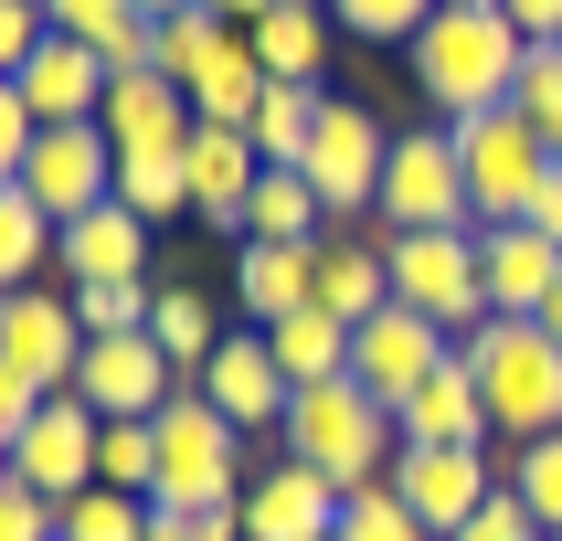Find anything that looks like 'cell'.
Here are the masks:
<instances>
[{"label": "cell", "instance_id": "25", "mask_svg": "<svg viewBox=\"0 0 562 541\" xmlns=\"http://www.w3.org/2000/svg\"><path fill=\"white\" fill-rule=\"evenodd\" d=\"M393 425H404V446H488V393H477L468 361H446V372L425 382Z\"/></svg>", "mask_w": 562, "mask_h": 541}, {"label": "cell", "instance_id": "26", "mask_svg": "<svg viewBox=\"0 0 562 541\" xmlns=\"http://www.w3.org/2000/svg\"><path fill=\"white\" fill-rule=\"evenodd\" d=\"M318 308L350 318V329L393 308V266H382V245H318Z\"/></svg>", "mask_w": 562, "mask_h": 541}, {"label": "cell", "instance_id": "14", "mask_svg": "<svg viewBox=\"0 0 562 541\" xmlns=\"http://www.w3.org/2000/svg\"><path fill=\"white\" fill-rule=\"evenodd\" d=\"M95 446H106V414H95L86 393H54V404L22 425V446H11V477L43 488V499H75V488H95Z\"/></svg>", "mask_w": 562, "mask_h": 541}, {"label": "cell", "instance_id": "40", "mask_svg": "<svg viewBox=\"0 0 562 541\" xmlns=\"http://www.w3.org/2000/svg\"><path fill=\"white\" fill-rule=\"evenodd\" d=\"M54 43V11L43 0H0V86H22V64Z\"/></svg>", "mask_w": 562, "mask_h": 541}, {"label": "cell", "instance_id": "17", "mask_svg": "<svg viewBox=\"0 0 562 541\" xmlns=\"http://www.w3.org/2000/svg\"><path fill=\"white\" fill-rule=\"evenodd\" d=\"M477 277H488V318H541L562 286V245L531 223H477Z\"/></svg>", "mask_w": 562, "mask_h": 541}, {"label": "cell", "instance_id": "27", "mask_svg": "<svg viewBox=\"0 0 562 541\" xmlns=\"http://www.w3.org/2000/svg\"><path fill=\"white\" fill-rule=\"evenodd\" d=\"M245 234L255 245H318L329 234V202L308 191V170H266L255 202H245Z\"/></svg>", "mask_w": 562, "mask_h": 541}, {"label": "cell", "instance_id": "45", "mask_svg": "<svg viewBox=\"0 0 562 541\" xmlns=\"http://www.w3.org/2000/svg\"><path fill=\"white\" fill-rule=\"evenodd\" d=\"M531 234H552V245H562V170L541 181V202H531Z\"/></svg>", "mask_w": 562, "mask_h": 541}, {"label": "cell", "instance_id": "13", "mask_svg": "<svg viewBox=\"0 0 562 541\" xmlns=\"http://www.w3.org/2000/svg\"><path fill=\"white\" fill-rule=\"evenodd\" d=\"M0 361L32 382V393H75V361H86V318L64 286H22L0 297Z\"/></svg>", "mask_w": 562, "mask_h": 541}, {"label": "cell", "instance_id": "36", "mask_svg": "<svg viewBox=\"0 0 562 541\" xmlns=\"http://www.w3.org/2000/svg\"><path fill=\"white\" fill-rule=\"evenodd\" d=\"M436 11H446V0H329V22H340L350 43H414Z\"/></svg>", "mask_w": 562, "mask_h": 541}, {"label": "cell", "instance_id": "4", "mask_svg": "<svg viewBox=\"0 0 562 541\" xmlns=\"http://www.w3.org/2000/svg\"><path fill=\"white\" fill-rule=\"evenodd\" d=\"M223 499H245V425H223L181 382L159 404V488H149V509H223Z\"/></svg>", "mask_w": 562, "mask_h": 541}, {"label": "cell", "instance_id": "18", "mask_svg": "<svg viewBox=\"0 0 562 541\" xmlns=\"http://www.w3.org/2000/svg\"><path fill=\"white\" fill-rule=\"evenodd\" d=\"M318 245H255V234L234 245V308H245V329H277V318L318 308Z\"/></svg>", "mask_w": 562, "mask_h": 541}, {"label": "cell", "instance_id": "50", "mask_svg": "<svg viewBox=\"0 0 562 541\" xmlns=\"http://www.w3.org/2000/svg\"><path fill=\"white\" fill-rule=\"evenodd\" d=\"M0 467H11V436H0Z\"/></svg>", "mask_w": 562, "mask_h": 541}, {"label": "cell", "instance_id": "24", "mask_svg": "<svg viewBox=\"0 0 562 541\" xmlns=\"http://www.w3.org/2000/svg\"><path fill=\"white\" fill-rule=\"evenodd\" d=\"M266 86H277V75L255 64V43H245V32H223V43L202 54V75H191L181 95H191V117H202V127H255Z\"/></svg>", "mask_w": 562, "mask_h": 541}, {"label": "cell", "instance_id": "32", "mask_svg": "<svg viewBox=\"0 0 562 541\" xmlns=\"http://www.w3.org/2000/svg\"><path fill=\"white\" fill-rule=\"evenodd\" d=\"M149 340L170 350V372H202V361H213L223 350V318H213V297H202V286H159V308H149Z\"/></svg>", "mask_w": 562, "mask_h": 541}, {"label": "cell", "instance_id": "15", "mask_svg": "<svg viewBox=\"0 0 562 541\" xmlns=\"http://www.w3.org/2000/svg\"><path fill=\"white\" fill-rule=\"evenodd\" d=\"M75 393H86L106 425H138V414H159L170 393H181V372H170V350H159L149 329H127V340H86Z\"/></svg>", "mask_w": 562, "mask_h": 541}, {"label": "cell", "instance_id": "8", "mask_svg": "<svg viewBox=\"0 0 562 541\" xmlns=\"http://www.w3.org/2000/svg\"><path fill=\"white\" fill-rule=\"evenodd\" d=\"M382 159H393V127H382L361 95H329L297 170H308V191L329 202V223H350V213H382Z\"/></svg>", "mask_w": 562, "mask_h": 541}, {"label": "cell", "instance_id": "12", "mask_svg": "<svg viewBox=\"0 0 562 541\" xmlns=\"http://www.w3.org/2000/svg\"><path fill=\"white\" fill-rule=\"evenodd\" d=\"M191 393H202L223 425H245V436H277L286 404H297V382H286V361L266 350V329H223V350L191 372Z\"/></svg>", "mask_w": 562, "mask_h": 541}, {"label": "cell", "instance_id": "2", "mask_svg": "<svg viewBox=\"0 0 562 541\" xmlns=\"http://www.w3.org/2000/svg\"><path fill=\"white\" fill-rule=\"evenodd\" d=\"M457 361L488 393V436H509V446L562 436V340L541 318H477L468 340H457Z\"/></svg>", "mask_w": 562, "mask_h": 541}, {"label": "cell", "instance_id": "11", "mask_svg": "<svg viewBox=\"0 0 562 541\" xmlns=\"http://www.w3.org/2000/svg\"><path fill=\"white\" fill-rule=\"evenodd\" d=\"M22 191L54 213V234H64L75 213L117 202V138H106L95 117H86V127H43V138H32V159H22Z\"/></svg>", "mask_w": 562, "mask_h": 541}, {"label": "cell", "instance_id": "42", "mask_svg": "<svg viewBox=\"0 0 562 541\" xmlns=\"http://www.w3.org/2000/svg\"><path fill=\"white\" fill-rule=\"evenodd\" d=\"M0 541H54V499L0 467Z\"/></svg>", "mask_w": 562, "mask_h": 541}, {"label": "cell", "instance_id": "10", "mask_svg": "<svg viewBox=\"0 0 562 541\" xmlns=\"http://www.w3.org/2000/svg\"><path fill=\"white\" fill-rule=\"evenodd\" d=\"M446 361H457V340H446L436 318H414V308H382V318L350 329V382H361L372 404H393V414H404Z\"/></svg>", "mask_w": 562, "mask_h": 541}, {"label": "cell", "instance_id": "39", "mask_svg": "<svg viewBox=\"0 0 562 541\" xmlns=\"http://www.w3.org/2000/svg\"><path fill=\"white\" fill-rule=\"evenodd\" d=\"M509 488L531 499V520H541V531H562V436H531V446H520Z\"/></svg>", "mask_w": 562, "mask_h": 541}, {"label": "cell", "instance_id": "37", "mask_svg": "<svg viewBox=\"0 0 562 541\" xmlns=\"http://www.w3.org/2000/svg\"><path fill=\"white\" fill-rule=\"evenodd\" d=\"M223 11H170V22H159V75H170V86H191V75H202V54H213L223 43Z\"/></svg>", "mask_w": 562, "mask_h": 541}, {"label": "cell", "instance_id": "22", "mask_svg": "<svg viewBox=\"0 0 562 541\" xmlns=\"http://www.w3.org/2000/svg\"><path fill=\"white\" fill-rule=\"evenodd\" d=\"M95 127L117 138V149H191V95L170 86V75H117L106 86V106H95Z\"/></svg>", "mask_w": 562, "mask_h": 541}, {"label": "cell", "instance_id": "44", "mask_svg": "<svg viewBox=\"0 0 562 541\" xmlns=\"http://www.w3.org/2000/svg\"><path fill=\"white\" fill-rule=\"evenodd\" d=\"M509 22H520V43H562V0H499Z\"/></svg>", "mask_w": 562, "mask_h": 541}, {"label": "cell", "instance_id": "41", "mask_svg": "<svg viewBox=\"0 0 562 541\" xmlns=\"http://www.w3.org/2000/svg\"><path fill=\"white\" fill-rule=\"evenodd\" d=\"M457 541H552V531H541V520H531V499H520V488L499 477V488H488V509H477Z\"/></svg>", "mask_w": 562, "mask_h": 541}, {"label": "cell", "instance_id": "29", "mask_svg": "<svg viewBox=\"0 0 562 541\" xmlns=\"http://www.w3.org/2000/svg\"><path fill=\"white\" fill-rule=\"evenodd\" d=\"M43 266H54V213H43L22 181H0V297L43 286Z\"/></svg>", "mask_w": 562, "mask_h": 541}, {"label": "cell", "instance_id": "9", "mask_svg": "<svg viewBox=\"0 0 562 541\" xmlns=\"http://www.w3.org/2000/svg\"><path fill=\"white\" fill-rule=\"evenodd\" d=\"M382 488H393V499H404V509H414V520H425L436 541H457V531L477 520V509H488L499 467H488V446H404Z\"/></svg>", "mask_w": 562, "mask_h": 541}, {"label": "cell", "instance_id": "46", "mask_svg": "<svg viewBox=\"0 0 562 541\" xmlns=\"http://www.w3.org/2000/svg\"><path fill=\"white\" fill-rule=\"evenodd\" d=\"M202 11H223V22L245 32V22H266V11H277V0H202Z\"/></svg>", "mask_w": 562, "mask_h": 541}, {"label": "cell", "instance_id": "23", "mask_svg": "<svg viewBox=\"0 0 562 541\" xmlns=\"http://www.w3.org/2000/svg\"><path fill=\"white\" fill-rule=\"evenodd\" d=\"M329 0H277L266 22H245V43H255V64L277 75V86H329Z\"/></svg>", "mask_w": 562, "mask_h": 541}, {"label": "cell", "instance_id": "6", "mask_svg": "<svg viewBox=\"0 0 562 541\" xmlns=\"http://www.w3.org/2000/svg\"><path fill=\"white\" fill-rule=\"evenodd\" d=\"M446 223H477L457 127H446V117L393 127V159H382V234H446Z\"/></svg>", "mask_w": 562, "mask_h": 541}, {"label": "cell", "instance_id": "19", "mask_svg": "<svg viewBox=\"0 0 562 541\" xmlns=\"http://www.w3.org/2000/svg\"><path fill=\"white\" fill-rule=\"evenodd\" d=\"M106 86H117V64L95 54V43H75V32H54V43L22 64V95H32L43 127H86L95 106H106Z\"/></svg>", "mask_w": 562, "mask_h": 541}, {"label": "cell", "instance_id": "38", "mask_svg": "<svg viewBox=\"0 0 562 541\" xmlns=\"http://www.w3.org/2000/svg\"><path fill=\"white\" fill-rule=\"evenodd\" d=\"M340 541H436L425 520H414L393 488H350V509H340Z\"/></svg>", "mask_w": 562, "mask_h": 541}, {"label": "cell", "instance_id": "7", "mask_svg": "<svg viewBox=\"0 0 562 541\" xmlns=\"http://www.w3.org/2000/svg\"><path fill=\"white\" fill-rule=\"evenodd\" d=\"M457 159H468V202H477V223H531L541 181L562 170L552 138H541L520 106H488V117H468V127H457Z\"/></svg>", "mask_w": 562, "mask_h": 541}, {"label": "cell", "instance_id": "43", "mask_svg": "<svg viewBox=\"0 0 562 541\" xmlns=\"http://www.w3.org/2000/svg\"><path fill=\"white\" fill-rule=\"evenodd\" d=\"M32 138H43V117H32V95H22V86H0V181H22Z\"/></svg>", "mask_w": 562, "mask_h": 541}, {"label": "cell", "instance_id": "49", "mask_svg": "<svg viewBox=\"0 0 562 541\" xmlns=\"http://www.w3.org/2000/svg\"><path fill=\"white\" fill-rule=\"evenodd\" d=\"M541 329H552V340H562V286H552V308H541Z\"/></svg>", "mask_w": 562, "mask_h": 541}, {"label": "cell", "instance_id": "1", "mask_svg": "<svg viewBox=\"0 0 562 541\" xmlns=\"http://www.w3.org/2000/svg\"><path fill=\"white\" fill-rule=\"evenodd\" d=\"M404 54H414V95H425V117L468 127V117H488V106H509V95H520L531 43H520V22H509V11H436Z\"/></svg>", "mask_w": 562, "mask_h": 541}, {"label": "cell", "instance_id": "33", "mask_svg": "<svg viewBox=\"0 0 562 541\" xmlns=\"http://www.w3.org/2000/svg\"><path fill=\"white\" fill-rule=\"evenodd\" d=\"M159 509L127 499V488H75V499H54V541H149Z\"/></svg>", "mask_w": 562, "mask_h": 541}, {"label": "cell", "instance_id": "20", "mask_svg": "<svg viewBox=\"0 0 562 541\" xmlns=\"http://www.w3.org/2000/svg\"><path fill=\"white\" fill-rule=\"evenodd\" d=\"M191 213L202 223H223L234 245H245V202H255V181H266V159H255V138L245 127H191Z\"/></svg>", "mask_w": 562, "mask_h": 541}, {"label": "cell", "instance_id": "3", "mask_svg": "<svg viewBox=\"0 0 562 541\" xmlns=\"http://www.w3.org/2000/svg\"><path fill=\"white\" fill-rule=\"evenodd\" d=\"M286 457L318 477H340V488H382L393 477V457H404V425H393V404H372L361 382H297V404H286Z\"/></svg>", "mask_w": 562, "mask_h": 541}, {"label": "cell", "instance_id": "5", "mask_svg": "<svg viewBox=\"0 0 562 541\" xmlns=\"http://www.w3.org/2000/svg\"><path fill=\"white\" fill-rule=\"evenodd\" d=\"M382 266H393V308L436 318L446 340H468L488 318V277H477V223H446V234H382Z\"/></svg>", "mask_w": 562, "mask_h": 541}, {"label": "cell", "instance_id": "47", "mask_svg": "<svg viewBox=\"0 0 562 541\" xmlns=\"http://www.w3.org/2000/svg\"><path fill=\"white\" fill-rule=\"evenodd\" d=\"M138 11H149V22H170V11H202V0H138Z\"/></svg>", "mask_w": 562, "mask_h": 541}, {"label": "cell", "instance_id": "30", "mask_svg": "<svg viewBox=\"0 0 562 541\" xmlns=\"http://www.w3.org/2000/svg\"><path fill=\"white\" fill-rule=\"evenodd\" d=\"M318 106H329V86H266V106H255V159L266 170H297L308 159V138H318Z\"/></svg>", "mask_w": 562, "mask_h": 541}, {"label": "cell", "instance_id": "34", "mask_svg": "<svg viewBox=\"0 0 562 541\" xmlns=\"http://www.w3.org/2000/svg\"><path fill=\"white\" fill-rule=\"evenodd\" d=\"M75 318H86V340H127V329H149L159 308V277H106V286H64Z\"/></svg>", "mask_w": 562, "mask_h": 541}, {"label": "cell", "instance_id": "31", "mask_svg": "<svg viewBox=\"0 0 562 541\" xmlns=\"http://www.w3.org/2000/svg\"><path fill=\"white\" fill-rule=\"evenodd\" d=\"M266 350L286 361V382H340V372H350V318L297 308V318H277V329H266Z\"/></svg>", "mask_w": 562, "mask_h": 541}, {"label": "cell", "instance_id": "16", "mask_svg": "<svg viewBox=\"0 0 562 541\" xmlns=\"http://www.w3.org/2000/svg\"><path fill=\"white\" fill-rule=\"evenodd\" d=\"M340 509H350V488L297 467V457L245 477V541H340Z\"/></svg>", "mask_w": 562, "mask_h": 541}, {"label": "cell", "instance_id": "21", "mask_svg": "<svg viewBox=\"0 0 562 541\" xmlns=\"http://www.w3.org/2000/svg\"><path fill=\"white\" fill-rule=\"evenodd\" d=\"M54 266L64 286H106V277H149V223L127 213V202H95L54 234Z\"/></svg>", "mask_w": 562, "mask_h": 541}, {"label": "cell", "instance_id": "28", "mask_svg": "<svg viewBox=\"0 0 562 541\" xmlns=\"http://www.w3.org/2000/svg\"><path fill=\"white\" fill-rule=\"evenodd\" d=\"M117 202L149 223V234H159V223H181L191 213V159L181 149H117Z\"/></svg>", "mask_w": 562, "mask_h": 541}, {"label": "cell", "instance_id": "51", "mask_svg": "<svg viewBox=\"0 0 562 541\" xmlns=\"http://www.w3.org/2000/svg\"><path fill=\"white\" fill-rule=\"evenodd\" d=\"M552 541H562V531H552Z\"/></svg>", "mask_w": 562, "mask_h": 541}, {"label": "cell", "instance_id": "48", "mask_svg": "<svg viewBox=\"0 0 562 541\" xmlns=\"http://www.w3.org/2000/svg\"><path fill=\"white\" fill-rule=\"evenodd\" d=\"M149 541H181V520H170V509H159V520H149Z\"/></svg>", "mask_w": 562, "mask_h": 541}, {"label": "cell", "instance_id": "35", "mask_svg": "<svg viewBox=\"0 0 562 541\" xmlns=\"http://www.w3.org/2000/svg\"><path fill=\"white\" fill-rule=\"evenodd\" d=\"M95 488H127V499H149V488H159V414L106 425V446H95Z\"/></svg>", "mask_w": 562, "mask_h": 541}]
</instances>
